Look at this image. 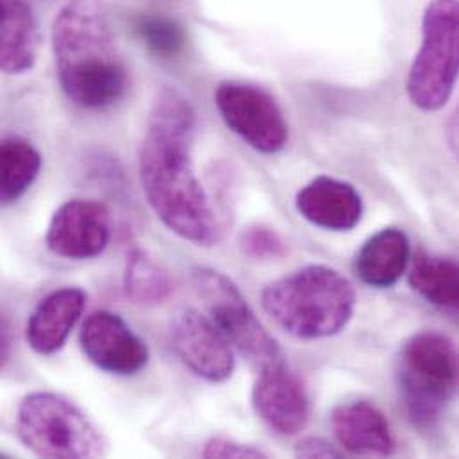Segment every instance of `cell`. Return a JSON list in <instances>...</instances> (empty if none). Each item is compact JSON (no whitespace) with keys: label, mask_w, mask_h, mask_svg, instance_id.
<instances>
[{"label":"cell","mask_w":459,"mask_h":459,"mask_svg":"<svg viewBox=\"0 0 459 459\" xmlns=\"http://www.w3.org/2000/svg\"><path fill=\"white\" fill-rule=\"evenodd\" d=\"M411 241L399 228H385L372 234L354 257V272L370 288L386 290L395 286L408 272Z\"/></svg>","instance_id":"cell-16"},{"label":"cell","mask_w":459,"mask_h":459,"mask_svg":"<svg viewBox=\"0 0 459 459\" xmlns=\"http://www.w3.org/2000/svg\"><path fill=\"white\" fill-rule=\"evenodd\" d=\"M252 406L259 419L282 437L300 433L309 420L307 390L284 359L259 367Z\"/></svg>","instance_id":"cell-12"},{"label":"cell","mask_w":459,"mask_h":459,"mask_svg":"<svg viewBox=\"0 0 459 459\" xmlns=\"http://www.w3.org/2000/svg\"><path fill=\"white\" fill-rule=\"evenodd\" d=\"M215 104L226 126L261 154H279L290 138L288 122L275 99L263 88L241 81L221 82Z\"/></svg>","instance_id":"cell-8"},{"label":"cell","mask_w":459,"mask_h":459,"mask_svg":"<svg viewBox=\"0 0 459 459\" xmlns=\"http://www.w3.org/2000/svg\"><path fill=\"white\" fill-rule=\"evenodd\" d=\"M16 435L39 458H100L108 451L102 433L86 413L52 392H32L22 399Z\"/></svg>","instance_id":"cell-5"},{"label":"cell","mask_w":459,"mask_h":459,"mask_svg":"<svg viewBox=\"0 0 459 459\" xmlns=\"http://www.w3.org/2000/svg\"><path fill=\"white\" fill-rule=\"evenodd\" d=\"M192 284L210 318L248 361L263 367L282 359L281 347L230 277L210 266H197L192 272Z\"/></svg>","instance_id":"cell-7"},{"label":"cell","mask_w":459,"mask_h":459,"mask_svg":"<svg viewBox=\"0 0 459 459\" xmlns=\"http://www.w3.org/2000/svg\"><path fill=\"white\" fill-rule=\"evenodd\" d=\"M41 170V154L18 136L0 140V206L14 204L32 186Z\"/></svg>","instance_id":"cell-19"},{"label":"cell","mask_w":459,"mask_h":459,"mask_svg":"<svg viewBox=\"0 0 459 459\" xmlns=\"http://www.w3.org/2000/svg\"><path fill=\"white\" fill-rule=\"evenodd\" d=\"M39 27L29 0H0V72L25 74L38 57Z\"/></svg>","instance_id":"cell-17"},{"label":"cell","mask_w":459,"mask_h":459,"mask_svg":"<svg viewBox=\"0 0 459 459\" xmlns=\"http://www.w3.org/2000/svg\"><path fill=\"white\" fill-rule=\"evenodd\" d=\"M356 290L336 268L307 264L282 275L261 291L264 313L299 340L340 334L354 316Z\"/></svg>","instance_id":"cell-3"},{"label":"cell","mask_w":459,"mask_h":459,"mask_svg":"<svg viewBox=\"0 0 459 459\" xmlns=\"http://www.w3.org/2000/svg\"><path fill=\"white\" fill-rule=\"evenodd\" d=\"M13 325L9 318L4 313H0V372L7 367L13 356Z\"/></svg>","instance_id":"cell-25"},{"label":"cell","mask_w":459,"mask_h":459,"mask_svg":"<svg viewBox=\"0 0 459 459\" xmlns=\"http://www.w3.org/2000/svg\"><path fill=\"white\" fill-rule=\"evenodd\" d=\"M86 293L81 288H59L48 293L34 307L27 320V343L39 356H52L63 349L72 329L86 307Z\"/></svg>","instance_id":"cell-15"},{"label":"cell","mask_w":459,"mask_h":459,"mask_svg":"<svg viewBox=\"0 0 459 459\" xmlns=\"http://www.w3.org/2000/svg\"><path fill=\"white\" fill-rule=\"evenodd\" d=\"M111 239V213L99 201L74 199L61 204L45 234L47 248L72 261L99 257Z\"/></svg>","instance_id":"cell-11"},{"label":"cell","mask_w":459,"mask_h":459,"mask_svg":"<svg viewBox=\"0 0 459 459\" xmlns=\"http://www.w3.org/2000/svg\"><path fill=\"white\" fill-rule=\"evenodd\" d=\"M331 428L343 451L363 458H388L397 442L385 413L368 401L338 404L331 413Z\"/></svg>","instance_id":"cell-13"},{"label":"cell","mask_w":459,"mask_h":459,"mask_svg":"<svg viewBox=\"0 0 459 459\" xmlns=\"http://www.w3.org/2000/svg\"><path fill=\"white\" fill-rule=\"evenodd\" d=\"M239 248L252 259H273L284 254V239L272 228L254 224L239 234Z\"/></svg>","instance_id":"cell-22"},{"label":"cell","mask_w":459,"mask_h":459,"mask_svg":"<svg viewBox=\"0 0 459 459\" xmlns=\"http://www.w3.org/2000/svg\"><path fill=\"white\" fill-rule=\"evenodd\" d=\"M57 79L66 97L86 109L117 104L129 74L100 0H70L52 25Z\"/></svg>","instance_id":"cell-2"},{"label":"cell","mask_w":459,"mask_h":459,"mask_svg":"<svg viewBox=\"0 0 459 459\" xmlns=\"http://www.w3.org/2000/svg\"><path fill=\"white\" fill-rule=\"evenodd\" d=\"M195 129L197 115L190 100L174 88H163L138 152L140 181L149 206L167 230L194 245L213 247L222 239V228L195 176Z\"/></svg>","instance_id":"cell-1"},{"label":"cell","mask_w":459,"mask_h":459,"mask_svg":"<svg viewBox=\"0 0 459 459\" xmlns=\"http://www.w3.org/2000/svg\"><path fill=\"white\" fill-rule=\"evenodd\" d=\"M203 458L213 459H255V458H268L266 453H263L257 447L236 442V440H230V438H212L206 442L204 449H203Z\"/></svg>","instance_id":"cell-23"},{"label":"cell","mask_w":459,"mask_h":459,"mask_svg":"<svg viewBox=\"0 0 459 459\" xmlns=\"http://www.w3.org/2000/svg\"><path fill=\"white\" fill-rule=\"evenodd\" d=\"M172 345L183 365L208 383H226L236 368L230 340L197 309H183L172 324Z\"/></svg>","instance_id":"cell-10"},{"label":"cell","mask_w":459,"mask_h":459,"mask_svg":"<svg viewBox=\"0 0 459 459\" xmlns=\"http://www.w3.org/2000/svg\"><path fill=\"white\" fill-rule=\"evenodd\" d=\"M84 356L102 372L136 376L149 363L147 343L118 315L108 309L93 311L79 334Z\"/></svg>","instance_id":"cell-9"},{"label":"cell","mask_w":459,"mask_h":459,"mask_svg":"<svg viewBox=\"0 0 459 459\" xmlns=\"http://www.w3.org/2000/svg\"><path fill=\"white\" fill-rule=\"evenodd\" d=\"M458 68V0H431L422 16V45L406 81L411 104L428 113L442 109L455 91Z\"/></svg>","instance_id":"cell-6"},{"label":"cell","mask_w":459,"mask_h":459,"mask_svg":"<svg viewBox=\"0 0 459 459\" xmlns=\"http://www.w3.org/2000/svg\"><path fill=\"white\" fill-rule=\"evenodd\" d=\"M299 215L311 226L333 232H349L363 219V199L347 181L318 176L295 197Z\"/></svg>","instance_id":"cell-14"},{"label":"cell","mask_w":459,"mask_h":459,"mask_svg":"<svg viewBox=\"0 0 459 459\" xmlns=\"http://www.w3.org/2000/svg\"><path fill=\"white\" fill-rule=\"evenodd\" d=\"M140 34L147 47L163 57L179 54L185 47V30L174 20L161 16L143 18L140 23Z\"/></svg>","instance_id":"cell-21"},{"label":"cell","mask_w":459,"mask_h":459,"mask_svg":"<svg viewBox=\"0 0 459 459\" xmlns=\"http://www.w3.org/2000/svg\"><path fill=\"white\" fill-rule=\"evenodd\" d=\"M395 374L410 422L419 431H435L458 392L455 342L433 329L413 334L399 352Z\"/></svg>","instance_id":"cell-4"},{"label":"cell","mask_w":459,"mask_h":459,"mask_svg":"<svg viewBox=\"0 0 459 459\" xmlns=\"http://www.w3.org/2000/svg\"><path fill=\"white\" fill-rule=\"evenodd\" d=\"M458 261L451 255L417 252L410 268V286L429 304L456 313L458 309Z\"/></svg>","instance_id":"cell-18"},{"label":"cell","mask_w":459,"mask_h":459,"mask_svg":"<svg viewBox=\"0 0 459 459\" xmlns=\"http://www.w3.org/2000/svg\"><path fill=\"white\" fill-rule=\"evenodd\" d=\"M124 291L140 306H158L174 293L170 273L143 248H133L124 272Z\"/></svg>","instance_id":"cell-20"},{"label":"cell","mask_w":459,"mask_h":459,"mask_svg":"<svg viewBox=\"0 0 459 459\" xmlns=\"http://www.w3.org/2000/svg\"><path fill=\"white\" fill-rule=\"evenodd\" d=\"M297 458L304 459H325V458H342V451L336 449L333 444H329L324 438L318 437H306L297 442L293 449Z\"/></svg>","instance_id":"cell-24"}]
</instances>
